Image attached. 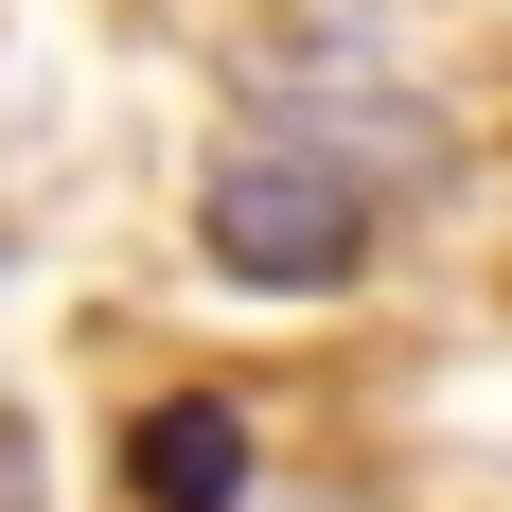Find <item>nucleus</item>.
Here are the masks:
<instances>
[{
	"mask_svg": "<svg viewBox=\"0 0 512 512\" xmlns=\"http://www.w3.org/2000/svg\"><path fill=\"white\" fill-rule=\"evenodd\" d=\"M248 477H265V442H248L230 389H177V407L124 424V495L142 512H248Z\"/></svg>",
	"mask_w": 512,
	"mask_h": 512,
	"instance_id": "obj_2",
	"label": "nucleus"
},
{
	"mask_svg": "<svg viewBox=\"0 0 512 512\" xmlns=\"http://www.w3.org/2000/svg\"><path fill=\"white\" fill-rule=\"evenodd\" d=\"M195 248L248 283V301H336L371 265V195L354 177H318V159H230L195 195Z\"/></svg>",
	"mask_w": 512,
	"mask_h": 512,
	"instance_id": "obj_1",
	"label": "nucleus"
},
{
	"mask_svg": "<svg viewBox=\"0 0 512 512\" xmlns=\"http://www.w3.org/2000/svg\"><path fill=\"white\" fill-rule=\"evenodd\" d=\"M0 512H53V442H36V407H0Z\"/></svg>",
	"mask_w": 512,
	"mask_h": 512,
	"instance_id": "obj_3",
	"label": "nucleus"
}]
</instances>
